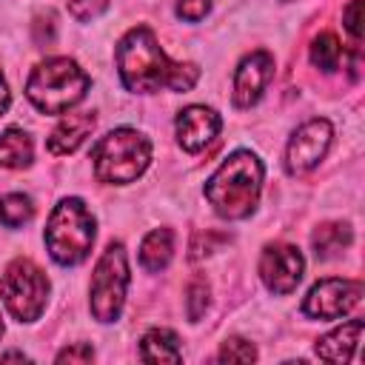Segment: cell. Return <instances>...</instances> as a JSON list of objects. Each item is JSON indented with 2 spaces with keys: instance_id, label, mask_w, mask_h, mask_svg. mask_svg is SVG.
<instances>
[{
  "instance_id": "7a4b0ae2",
  "label": "cell",
  "mask_w": 365,
  "mask_h": 365,
  "mask_svg": "<svg viewBox=\"0 0 365 365\" xmlns=\"http://www.w3.org/2000/svg\"><path fill=\"white\" fill-rule=\"evenodd\" d=\"M262 188V163L251 151H234L205 182V197L225 220H242L257 208Z\"/></svg>"
},
{
  "instance_id": "9c48e42d",
  "label": "cell",
  "mask_w": 365,
  "mask_h": 365,
  "mask_svg": "<svg viewBox=\"0 0 365 365\" xmlns=\"http://www.w3.org/2000/svg\"><path fill=\"white\" fill-rule=\"evenodd\" d=\"M331 123L328 120H308L302 123L294 137L288 140V148H285V165L291 174H302V171H311L328 151L331 145Z\"/></svg>"
},
{
  "instance_id": "7c38bea8",
  "label": "cell",
  "mask_w": 365,
  "mask_h": 365,
  "mask_svg": "<svg viewBox=\"0 0 365 365\" xmlns=\"http://www.w3.org/2000/svg\"><path fill=\"white\" fill-rule=\"evenodd\" d=\"M220 131V114L205 106H188L177 117V140L185 151L205 148Z\"/></svg>"
},
{
  "instance_id": "4316f807",
  "label": "cell",
  "mask_w": 365,
  "mask_h": 365,
  "mask_svg": "<svg viewBox=\"0 0 365 365\" xmlns=\"http://www.w3.org/2000/svg\"><path fill=\"white\" fill-rule=\"evenodd\" d=\"M54 40V14H40L34 20V43L37 46H48Z\"/></svg>"
},
{
  "instance_id": "d6986e66",
  "label": "cell",
  "mask_w": 365,
  "mask_h": 365,
  "mask_svg": "<svg viewBox=\"0 0 365 365\" xmlns=\"http://www.w3.org/2000/svg\"><path fill=\"white\" fill-rule=\"evenodd\" d=\"M339 57H342V46H339L336 34L325 31V34H319V37L314 40V46H311V63H314L317 68L334 71V68L339 66Z\"/></svg>"
},
{
  "instance_id": "4fadbf2b",
  "label": "cell",
  "mask_w": 365,
  "mask_h": 365,
  "mask_svg": "<svg viewBox=\"0 0 365 365\" xmlns=\"http://www.w3.org/2000/svg\"><path fill=\"white\" fill-rule=\"evenodd\" d=\"M94 114L91 111H80V114H66L57 128L48 137V151L51 154H71L83 145V140L94 131Z\"/></svg>"
},
{
  "instance_id": "5b68a950",
  "label": "cell",
  "mask_w": 365,
  "mask_h": 365,
  "mask_svg": "<svg viewBox=\"0 0 365 365\" xmlns=\"http://www.w3.org/2000/svg\"><path fill=\"white\" fill-rule=\"evenodd\" d=\"M91 160H94V174L100 182L125 185V182H134L148 168L151 145L143 134L131 128H117V131H108L94 145Z\"/></svg>"
},
{
  "instance_id": "8fae6325",
  "label": "cell",
  "mask_w": 365,
  "mask_h": 365,
  "mask_svg": "<svg viewBox=\"0 0 365 365\" xmlns=\"http://www.w3.org/2000/svg\"><path fill=\"white\" fill-rule=\"evenodd\" d=\"M271 77H274V57L268 51L248 54L237 66V74H234V103L242 106V108L254 106L262 97Z\"/></svg>"
},
{
  "instance_id": "277c9868",
  "label": "cell",
  "mask_w": 365,
  "mask_h": 365,
  "mask_svg": "<svg viewBox=\"0 0 365 365\" xmlns=\"http://www.w3.org/2000/svg\"><path fill=\"white\" fill-rule=\"evenodd\" d=\"M91 242H94L91 211L74 197L60 200L46 222V245H48V254L54 257V262H60V265L83 262L91 251Z\"/></svg>"
},
{
  "instance_id": "30bf717a",
  "label": "cell",
  "mask_w": 365,
  "mask_h": 365,
  "mask_svg": "<svg viewBox=\"0 0 365 365\" xmlns=\"http://www.w3.org/2000/svg\"><path fill=\"white\" fill-rule=\"evenodd\" d=\"M302 268H305V259L299 248L285 242L268 245L259 259V277L274 294H291L302 279Z\"/></svg>"
},
{
  "instance_id": "f1b7e54d",
  "label": "cell",
  "mask_w": 365,
  "mask_h": 365,
  "mask_svg": "<svg viewBox=\"0 0 365 365\" xmlns=\"http://www.w3.org/2000/svg\"><path fill=\"white\" fill-rule=\"evenodd\" d=\"M9 108V86H6V80H3V74H0V114Z\"/></svg>"
},
{
  "instance_id": "ba28073f",
  "label": "cell",
  "mask_w": 365,
  "mask_h": 365,
  "mask_svg": "<svg viewBox=\"0 0 365 365\" xmlns=\"http://www.w3.org/2000/svg\"><path fill=\"white\" fill-rule=\"evenodd\" d=\"M362 299V282L359 279H322L317 282L305 302H302V311L314 319H336L348 311H354Z\"/></svg>"
},
{
  "instance_id": "2e32d148",
  "label": "cell",
  "mask_w": 365,
  "mask_h": 365,
  "mask_svg": "<svg viewBox=\"0 0 365 365\" xmlns=\"http://www.w3.org/2000/svg\"><path fill=\"white\" fill-rule=\"evenodd\" d=\"M171 251H174V240H171V231L168 228H157L151 231L143 245H140V262L148 268V271H163L171 259Z\"/></svg>"
},
{
  "instance_id": "cb8c5ba5",
  "label": "cell",
  "mask_w": 365,
  "mask_h": 365,
  "mask_svg": "<svg viewBox=\"0 0 365 365\" xmlns=\"http://www.w3.org/2000/svg\"><path fill=\"white\" fill-rule=\"evenodd\" d=\"M208 11H211V0H177V14H180L182 20L197 23V20H202Z\"/></svg>"
},
{
  "instance_id": "5bb4252c",
  "label": "cell",
  "mask_w": 365,
  "mask_h": 365,
  "mask_svg": "<svg viewBox=\"0 0 365 365\" xmlns=\"http://www.w3.org/2000/svg\"><path fill=\"white\" fill-rule=\"evenodd\" d=\"M359 336H362V319H351L342 328L317 339V356L328 362H348L359 345Z\"/></svg>"
},
{
  "instance_id": "ac0fdd59",
  "label": "cell",
  "mask_w": 365,
  "mask_h": 365,
  "mask_svg": "<svg viewBox=\"0 0 365 365\" xmlns=\"http://www.w3.org/2000/svg\"><path fill=\"white\" fill-rule=\"evenodd\" d=\"M351 240H354V234H351V228H348L345 222H325V225H319V228L314 231V237H311L317 257H334L336 251L348 248Z\"/></svg>"
},
{
  "instance_id": "d4e9b609",
  "label": "cell",
  "mask_w": 365,
  "mask_h": 365,
  "mask_svg": "<svg viewBox=\"0 0 365 365\" xmlns=\"http://www.w3.org/2000/svg\"><path fill=\"white\" fill-rule=\"evenodd\" d=\"M106 6H108V0H68V11H71L77 20H91V17H97Z\"/></svg>"
},
{
  "instance_id": "484cf974",
  "label": "cell",
  "mask_w": 365,
  "mask_h": 365,
  "mask_svg": "<svg viewBox=\"0 0 365 365\" xmlns=\"http://www.w3.org/2000/svg\"><path fill=\"white\" fill-rule=\"evenodd\" d=\"M342 20H345V29L348 34L354 37V43H359V20H362V0H351L342 11Z\"/></svg>"
},
{
  "instance_id": "3957f363",
  "label": "cell",
  "mask_w": 365,
  "mask_h": 365,
  "mask_svg": "<svg viewBox=\"0 0 365 365\" xmlns=\"http://www.w3.org/2000/svg\"><path fill=\"white\" fill-rule=\"evenodd\" d=\"M86 91H88V74L68 57H51L40 63L26 83L29 100L46 114L68 111L86 97Z\"/></svg>"
},
{
  "instance_id": "44dd1931",
  "label": "cell",
  "mask_w": 365,
  "mask_h": 365,
  "mask_svg": "<svg viewBox=\"0 0 365 365\" xmlns=\"http://www.w3.org/2000/svg\"><path fill=\"white\" fill-rule=\"evenodd\" d=\"M217 359L220 362H251V359H257V348L251 342L240 339V336H231V339L222 342Z\"/></svg>"
},
{
  "instance_id": "603a6c76",
  "label": "cell",
  "mask_w": 365,
  "mask_h": 365,
  "mask_svg": "<svg viewBox=\"0 0 365 365\" xmlns=\"http://www.w3.org/2000/svg\"><path fill=\"white\" fill-rule=\"evenodd\" d=\"M222 242H228V237L220 234V231H200V234H194V240H191V259L208 257V254H211L217 245H222Z\"/></svg>"
},
{
  "instance_id": "e0dca14e",
  "label": "cell",
  "mask_w": 365,
  "mask_h": 365,
  "mask_svg": "<svg viewBox=\"0 0 365 365\" xmlns=\"http://www.w3.org/2000/svg\"><path fill=\"white\" fill-rule=\"evenodd\" d=\"M31 163V140L20 128H9L0 134V165L3 168H26Z\"/></svg>"
},
{
  "instance_id": "9a60e30c",
  "label": "cell",
  "mask_w": 365,
  "mask_h": 365,
  "mask_svg": "<svg viewBox=\"0 0 365 365\" xmlns=\"http://www.w3.org/2000/svg\"><path fill=\"white\" fill-rule=\"evenodd\" d=\"M140 359L143 362H180L182 351H180V342L171 331L154 328L140 342Z\"/></svg>"
},
{
  "instance_id": "7402d4cb",
  "label": "cell",
  "mask_w": 365,
  "mask_h": 365,
  "mask_svg": "<svg viewBox=\"0 0 365 365\" xmlns=\"http://www.w3.org/2000/svg\"><path fill=\"white\" fill-rule=\"evenodd\" d=\"M205 308H208V282L202 277H197L188 285V319L197 322L205 314Z\"/></svg>"
},
{
  "instance_id": "ffe728a7",
  "label": "cell",
  "mask_w": 365,
  "mask_h": 365,
  "mask_svg": "<svg viewBox=\"0 0 365 365\" xmlns=\"http://www.w3.org/2000/svg\"><path fill=\"white\" fill-rule=\"evenodd\" d=\"M34 214L31 208V200L26 194H9L0 200V222L9 225V228H17L23 222H29Z\"/></svg>"
},
{
  "instance_id": "52a82bcc",
  "label": "cell",
  "mask_w": 365,
  "mask_h": 365,
  "mask_svg": "<svg viewBox=\"0 0 365 365\" xmlns=\"http://www.w3.org/2000/svg\"><path fill=\"white\" fill-rule=\"evenodd\" d=\"M125 288H128L125 248L120 242H111L91 274V314L100 322H114L123 311Z\"/></svg>"
},
{
  "instance_id": "6da1fadb",
  "label": "cell",
  "mask_w": 365,
  "mask_h": 365,
  "mask_svg": "<svg viewBox=\"0 0 365 365\" xmlns=\"http://www.w3.org/2000/svg\"><path fill=\"white\" fill-rule=\"evenodd\" d=\"M117 68L128 91H160V88H174V91H188L200 68L191 63H171L165 51L157 46V37L151 29L137 26L131 29L120 46H117Z\"/></svg>"
},
{
  "instance_id": "f546056e",
  "label": "cell",
  "mask_w": 365,
  "mask_h": 365,
  "mask_svg": "<svg viewBox=\"0 0 365 365\" xmlns=\"http://www.w3.org/2000/svg\"><path fill=\"white\" fill-rule=\"evenodd\" d=\"M0 334H3V322H0Z\"/></svg>"
},
{
  "instance_id": "83f0119b",
  "label": "cell",
  "mask_w": 365,
  "mask_h": 365,
  "mask_svg": "<svg viewBox=\"0 0 365 365\" xmlns=\"http://www.w3.org/2000/svg\"><path fill=\"white\" fill-rule=\"evenodd\" d=\"M91 356H94L91 345L80 342V345H74V348H66V351H60V354H57V362H88Z\"/></svg>"
},
{
  "instance_id": "8992f818",
  "label": "cell",
  "mask_w": 365,
  "mask_h": 365,
  "mask_svg": "<svg viewBox=\"0 0 365 365\" xmlns=\"http://www.w3.org/2000/svg\"><path fill=\"white\" fill-rule=\"evenodd\" d=\"M0 294L6 308L11 311L14 319L20 322H34L48 297V279L46 274L31 262V259H14L0 279Z\"/></svg>"
}]
</instances>
